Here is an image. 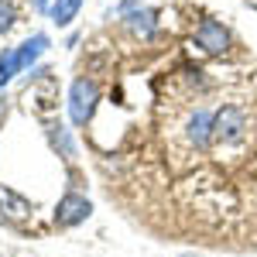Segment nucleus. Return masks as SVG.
<instances>
[{
	"label": "nucleus",
	"instance_id": "423d86ee",
	"mask_svg": "<svg viewBox=\"0 0 257 257\" xmlns=\"http://www.w3.org/2000/svg\"><path fill=\"white\" fill-rule=\"evenodd\" d=\"M213 138V113L209 110H196V117L189 120V141L196 148H206Z\"/></svg>",
	"mask_w": 257,
	"mask_h": 257
},
{
	"label": "nucleus",
	"instance_id": "f257e3e1",
	"mask_svg": "<svg viewBox=\"0 0 257 257\" xmlns=\"http://www.w3.org/2000/svg\"><path fill=\"white\" fill-rule=\"evenodd\" d=\"M99 99V86L93 79H76L72 82V93H69V113H72V123H86L96 110Z\"/></svg>",
	"mask_w": 257,
	"mask_h": 257
},
{
	"label": "nucleus",
	"instance_id": "6e6552de",
	"mask_svg": "<svg viewBox=\"0 0 257 257\" xmlns=\"http://www.w3.org/2000/svg\"><path fill=\"white\" fill-rule=\"evenodd\" d=\"M123 14L131 18V28H134L138 35H151V31H155V14H151V11H138L134 4H123Z\"/></svg>",
	"mask_w": 257,
	"mask_h": 257
},
{
	"label": "nucleus",
	"instance_id": "f03ea898",
	"mask_svg": "<svg viewBox=\"0 0 257 257\" xmlns=\"http://www.w3.org/2000/svg\"><path fill=\"white\" fill-rule=\"evenodd\" d=\"M243 131H247V117H243V110H237V106H223L216 117H213V138L223 141V144L240 141Z\"/></svg>",
	"mask_w": 257,
	"mask_h": 257
},
{
	"label": "nucleus",
	"instance_id": "f8f14e48",
	"mask_svg": "<svg viewBox=\"0 0 257 257\" xmlns=\"http://www.w3.org/2000/svg\"><path fill=\"white\" fill-rule=\"evenodd\" d=\"M14 21H18V14H14V7H11L7 0H0V35H7V31L14 28Z\"/></svg>",
	"mask_w": 257,
	"mask_h": 257
},
{
	"label": "nucleus",
	"instance_id": "7ed1b4c3",
	"mask_svg": "<svg viewBox=\"0 0 257 257\" xmlns=\"http://www.w3.org/2000/svg\"><path fill=\"white\" fill-rule=\"evenodd\" d=\"M89 213H93V206H89L86 196H79V192H65V196L59 199V209H55V223H59V226H79Z\"/></svg>",
	"mask_w": 257,
	"mask_h": 257
},
{
	"label": "nucleus",
	"instance_id": "0eeeda50",
	"mask_svg": "<svg viewBox=\"0 0 257 257\" xmlns=\"http://www.w3.org/2000/svg\"><path fill=\"white\" fill-rule=\"evenodd\" d=\"M45 48H48V38H45V35H31V38L24 41V45L18 48V69H21V72H24L31 62L38 59Z\"/></svg>",
	"mask_w": 257,
	"mask_h": 257
},
{
	"label": "nucleus",
	"instance_id": "20e7f679",
	"mask_svg": "<svg viewBox=\"0 0 257 257\" xmlns=\"http://www.w3.org/2000/svg\"><path fill=\"white\" fill-rule=\"evenodd\" d=\"M196 45L206 55H223L230 48V31L219 24V21H202L196 28Z\"/></svg>",
	"mask_w": 257,
	"mask_h": 257
},
{
	"label": "nucleus",
	"instance_id": "ddd939ff",
	"mask_svg": "<svg viewBox=\"0 0 257 257\" xmlns=\"http://www.w3.org/2000/svg\"><path fill=\"white\" fill-rule=\"evenodd\" d=\"M35 7H38V11H45V7H48V0H35Z\"/></svg>",
	"mask_w": 257,
	"mask_h": 257
},
{
	"label": "nucleus",
	"instance_id": "39448f33",
	"mask_svg": "<svg viewBox=\"0 0 257 257\" xmlns=\"http://www.w3.org/2000/svg\"><path fill=\"white\" fill-rule=\"evenodd\" d=\"M31 202L24 196H18L14 189H7V185H0V219H11V223H21V219L31 216Z\"/></svg>",
	"mask_w": 257,
	"mask_h": 257
},
{
	"label": "nucleus",
	"instance_id": "1a4fd4ad",
	"mask_svg": "<svg viewBox=\"0 0 257 257\" xmlns=\"http://www.w3.org/2000/svg\"><path fill=\"white\" fill-rule=\"evenodd\" d=\"M79 7H82V0H55V4H52V21H55L59 28H65V24L76 21Z\"/></svg>",
	"mask_w": 257,
	"mask_h": 257
},
{
	"label": "nucleus",
	"instance_id": "9d476101",
	"mask_svg": "<svg viewBox=\"0 0 257 257\" xmlns=\"http://www.w3.org/2000/svg\"><path fill=\"white\" fill-rule=\"evenodd\" d=\"M48 138H52V144H55V148H62V155H65V158H76V148H72L69 131H65L62 123H52V127H48Z\"/></svg>",
	"mask_w": 257,
	"mask_h": 257
},
{
	"label": "nucleus",
	"instance_id": "9b49d317",
	"mask_svg": "<svg viewBox=\"0 0 257 257\" xmlns=\"http://www.w3.org/2000/svg\"><path fill=\"white\" fill-rule=\"evenodd\" d=\"M18 48H11V52H4L0 55V89H4V82H11L18 76Z\"/></svg>",
	"mask_w": 257,
	"mask_h": 257
}]
</instances>
